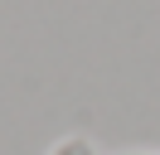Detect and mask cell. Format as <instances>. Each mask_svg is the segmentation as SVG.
<instances>
[{
    "mask_svg": "<svg viewBox=\"0 0 160 155\" xmlns=\"http://www.w3.org/2000/svg\"><path fill=\"white\" fill-rule=\"evenodd\" d=\"M49 155H97V145H92L88 136H63V141L53 145Z\"/></svg>",
    "mask_w": 160,
    "mask_h": 155,
    "instance_id": "obj_1",
    "label": "cell"
},
{
    "mask_svg": "<svg viewBox=\"0 0 160 155\" xmlns=\"http://www.w3.org/2000/svg\"><path fill=\"white\" fill-rule=\"evenodd\" d=\"M126 155H155V150H126Z\"/></svg>",
    "mask_w": 160,
    "mask_h": 155,
    "instance_id": "obj_2",
    "label": "cell"
}]
</instances>
